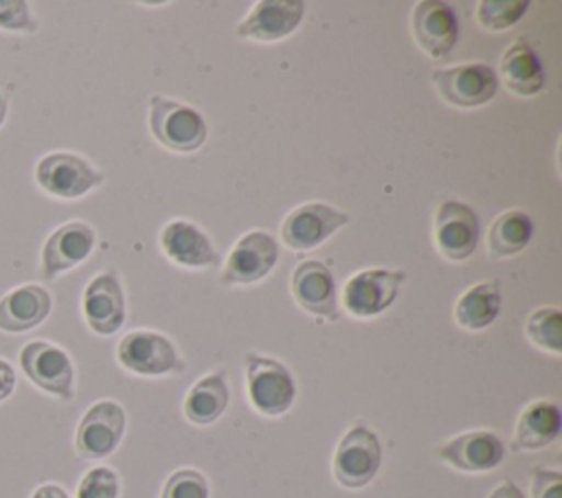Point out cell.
<instances>
[{"label": "cell", "mask_w": 562, "mask_h": 498, "mask_svg": "<svg viewBox=\"0 0 562 498\" xmlns=\"http://www.w3.org/2000/svg\"><path fill=\"white\" fill-rule=\"evenodd\" d=\"M244 369L248 401L259 415L281 417L292 408L296 399V382L283 362L248 351L244 355Z\"/></svg>", "instance_id": "1"}, {"label": "cell", "mask_w": 562, "mask_h": 498, "mask_svg": "<svg viewBox=\"0 0 562 498\" xmlns=\"http://www.w3.org/2000/svg\"><path fill=\"white\" fill-rule=\"evenodd\" d=\"M149 129L162 147L178 154L198 151L209 134L206 121L195 107L162 94L149 97Z\"/></svg>", "instance_id": "2"}, {"label": "cell", "mask_w": 562, "mask_h": 498, "mask_svg": "<svg viewBox=\"0 0 562 498\" xmlns=\"http://www.w3.org/2000/svg\"><path fill=\"white\" fill-rule=\"evenodd\" d=\"M37 186L59 200H77L101 186L105 176L90 160L72 151H50L35 165Z\"/></svg>", "instance_id": "3"}, {"label": "cell", "mask_w": 562, "mask_h": 498, "mask_svg": "<svg viewBox=\"0 0 562 498\" xmlns=\"http://www.w3.org/2000/svg\"><path fill=\"white\" fill-rule=\"evenodd\" d=\"M26 380L59 401L75 399V364L66 349L48 340H31L20 349Z\"/></svg>", "instance_id": "4"}, {"label": "cell", "mask_w": 562, "mask_h": 498, "mask_svg": "<svg viewBox=\"0 0 562 498\" xmlns=\"http://www.w3.org/2000/svg\"><path fill=\"white\" fill-rule=\"evenodd\" d=\"M382 465V445L378 434L364 426H351L338 441L331 472L340 487L362 489L367 487Z\"/></svg>", "instance_id": "5"}, {"label": "cell", "mask_w": 562, "mask_h": 498, "mask_svg": "<svg viewBox=\"0 0 562 498\" xmlns=\"http://www.w3.org/2000/svg\"><path fill=\"white\" fill-rule=\"evenodd\" d=\"M116 360L125 371L143 377H160L184 371V362L176 344L165 333L151 329L125 333L116 344Z\"/></svg>", "instance_id": "6"}, {"label": "cell", "mask_w": 562, "mask_h": 498, "mask_svg": "<svg viewBox=\"0 0 562 498\" xmlns=\"http://www.w3.org/2000/svg\"><path fill=\"white\" fill-rule=\"evenodd\" d=\"M439 97L454 107L472 110L490 103L498 90V75L483 61L437 68L430 75Z\"/></svg>", "instance_id": "7"}, {"label": "cell", "mask_w": 562, "mask_h": 498, "mask_svg": "<svg viewBox=\"0 0 562 498\" xmlns=\"http://www.w3.org/2000/svg\"><path fill=\"white\" fill-rule=\"evenodd\" d=\"M127 426L125 408L114 399L94 401L77 423L75 450L86 461L108 459L123 441Z\"/></svg>", "instance_id": "8"}, {"label": "cell", "mask_w": 562, "mask_h": 498, "mask_svg": "<svg viewBox=\"0 0 562 498\" xmlns=\"http://www.w3.org/2000/svg\"><path fill=\"white\" fill-rule=\"evenodd\" d=\"M349 222L351 215L331 204L305 202L285 215L281 224V241L296 252L314 250Z\"/></svg>", "instance_id": "9"}, {"label": "cell", "mask_w": 562, "mask_h": 498, "mask_svg": "<svg viewBox=\"0 0 562 498\" xmlns=\"http://www.w3.org/2000/svg\"><path fill=\"white\" fill-rule=\"evenodd\" d=\"M404 281V270H360L342 287V307L356 318H375L395 303Z\"/></svg>", "instance_id": "10"}, {"label": "cell", "mask_w": 562, "mask_h": 498, "mask_svg": "<svg viewBox=\"0 0 562 498\" xmlns=\"http://www.w3.org/2000/svg\"><path fill=\"white\" fill-rule=\"evenodd\" d=\"M279 261V241L266 230H248L231 248L220 274L222 285H252L263 281Z\"/></svg>", "instance_id": "11"}, {"label": "cell", "mask_w": 562, "mask_h": 498, "mask_svg": "<svg viewBox=\"0 0 562 498\" xmlns=\"http://www.w3.org/2000/svg\"><path fill=\"white\" fill-rule=\"evenodd\" d=\"M97 246V233L88 222L70 219L57 226L40 252L42 281H55L59 274L83 263Z\"/></svg>", "instance_id": "12"}, {"label": "cell", "mask_w": 562, "mask_h": 498, "mask_svg": "<svg viewBox=\"0 0 562 498\" xmlns=\"http://www.w3.org/2000/svg\"><path fill=\"white\" fill-rule=\"evenodd\" d=\"M481 237V222L472 206L461 200H446L435 211V246L448 261H465L474 254Z\"/></svg>", "instance_id": "13"}, {"label": "cell", "mask_w": 562, "mask_h": 498, "mask_svg": "<svg viewBox=\"0 0 562 498\" xmlns=\"http://www.w3.org/2000/svg\"><path fill=\"white\" fill-rule=\"evenodd\" d=\"M290 290L296 305L310 316L323 322H336L340 318L336 279L327 263L318 259L301 261L292 272Z\"/></svg>", "instance_id": "14"}, {"label": "cell", "mask_w": 562, "mask_h": 498, "mask_svg": "<svg viewBox=\"0 0 562 498\" xmlns=\"http://www.w3.org/2000/svg\"><path fill=\"white\" fill-rule=\"evenodd\" d=\"M81 314L90 331L99 336L116 333L127 316L121 279L114 270L92 276L81 296Z\"/></svg>", "instance_id": "15"}, {"label": "cell", "mask_w": 562, "mask_h": 498, "mask_svg": "<svg viewBox=\"0 0 562 498\" xmlns=\"http://www.w3.org/2000/svg\"><path fill=\"white\" fill-rule=\"evenodd\" d=\"M411 31L426 55L441 59L450 55L459 42L457 11L443 0H419L411 13Z\"/></svg>", "instance_id": "16"}, {"label": "cell", "mask_w": 562, "mask_h": 498, "mask_svg": "<svg viewBox=\"0 0 562 498\" xmlns=\"http://www.w3.org/2000/svg\"><path fill=\"white\" fill-rule=\"evenodd\" d=\"M305 18L303 0H259L237 24L235 35L255 42H277L292 35Z\"/></svg>", "instance_id": "17"}, {"label": "cell", "mask_w": 562, "mask_h": 498, "mask_svg": "<svg viewBox=\"0 0 562 498\" xmlns=\"http://www.w3.org/2000/svg\"><path fill=\"white\" fill-rule=\"evenodd\" d=\"M437 456L459 472L481 474L503 463L505 443L492 430H470L439 445Z\"/></svg>", "instance_id": "18"}, {"label": "cell", "mask_w": 562, "mask_h": 498, "mask_svg": "<svg viewBox=\"0 0 562 498\" xmlns=\"http://www.w3.org/2000/svg\"><path fill=\"white\" fill-rule=\"evenodd\" d=\"M53 312V296L40 283H22L0 296V331L24 333L40 327Z\"/></svg>", "instance_id": "19"}, {"label": "cell", "mask_w": 562, "mask_h": 498, "mask_svg": "<svg viewBox=\"0 0 562 498\" xmlns=\"http://www.w3.org/2000/svg\"><path fill=\"white\" fill-rule=\"evenodd\" d=\"M160 250L182 268H211L217 261V250L211 237L189 219H171L160 230Z\"/></svg>", "instance_id": "20"}, {"label": "cell", "mask_w": 562, "mask_h": 498, "mask_svg": "<svg viewBox=\"0 0 562 498\" xmlns=\"http://www.w3.org/2000/svg\"><path fill=\"white\" fill-rule=\"evenodd\" d=\"M496 75L501 77L498 81H503L505 88L516 97H536L547 83V72L538 53L522 35L505 48Z\"/></svg>", "instance_id": "21"}, {"label": "cell", "mask_w": 562, "mask_h": 498, "mask_svg": "<svg viewBox=\"0 0 562 498\" xmlns=\"http://www.w3.org/2000/svg\"><path fill=\"white\" fill-rule=\"evenodd\" d=\"M562 430L560 406L551 399H536L522 408L509 443L512 452H533L551 445Z\"/></svg>", "instance_id": "22"}, {"label": "cell", "mask_w": 562, "mask_h": 498, "mask_svg": "<svg viewBox=\"0 0 562 498\" xmlns=\"http://www.w3.org/2000/svg\"><path fill=\"white\" fill-rule=\"evenodd\" d=\"M231 391L226 382V371H213L200 377L187 393L182 401V412L193 426L215 423L228 408Z\"/></svg>", "instance_id": "23"}, {"label": "cell", "mask_w": 562, "mask_h": 498, "mask_svg": "<svg viewBox=\"0 0 562 498\" xmlns=\"http://www.w3.org/2000/svg\"><path fill=\"white\" fill-rule=\"evenodd\" d=\"M501 314V283L496 279L470 285L454 303V320L468 331L487 329Z\"/></svg>", "instance_id": "24"}, {"label": "cell", "mask_w": 562, "mask_h": 498, "mask_svg": "<svg viewBox=\"0 0 562 498\" xmlns=\"http://www.w3.org/2000/svg\"><path fill=\"white\" fill-rule=\"evenodd\" d=\"M533 237V219L520 208L503 211L487 230V252L494 259H507L522 252Z\"/></svg>", "instance_id": "25"}, {"label": "cell", "mask_w": 562, "mask_h": 498, "mask_svg": "<svg viewBox=\"0 0 562 498\" xmlns=\"http://www.w3.org/2000/svg\"><path fill=\"white\" fill-rule=\"evenodd\" d=\"M525 333L529 342L547 353H562V312L555 305L538 307L529 314Z\"/></svg>", "instance_id": "26"}, {"label": "cell", "mask_w": 562, "mask_h": 498, "mask_svg": "<svg viewBox=\"0 0 562 498\" xmlns=\"http://www.w3.org/2000/svg\"><path fill=\"white\" fill-rule=\"evenodd\" d=\"M529 9L527 0H479L476 22L487 31H505L514 26Z\"/></svg>", "instance_id": "27"}, {"label": "cell", "mask_w": 562, "mask_h": 498, "mask_svg": "<svg viewBox=\"0 0 562 498\" xmlns=\"http://www.w3.org/2000/svg\"><path fill=\"white\" fill-rule=\"evenodd\" d=\"M209 480L200 469L180 467L171 472L162 485L160 498H209Z\"/></svg>", "instance_id": "28"}, {"label": "cell", "mask_w": 562, "mask_h": 498, "mask_svg": "<svg viewBox=\"0 0 562 498\" xmlns=\"http://www.w3.org/2000/svg\"><path fill=\"white\" fill-rule=\"evenodd\" d=\"M119 494H121L119 474L108 465H97L81 476L75 498H119Z\"/></svg>", "instance_id": "29"}, {"label": "cell", "mask_w": 562, "mask_h": 498, "mask_svg": "<svg viewBox=\"0 0 562 498\" xmlns=\"http://www.w3.org/2000/svg\"><path fill=\"white\" fill-rule=\"evenodd\" d=\"M0 31L35 33L37 20L31 11V4L24 0H0Z\"/></svg>", "instance_id": "30"}, {"label": "cell", "mask_w": 562, "mask_h": 498, "mask_svg": "<svg viewBox=\"0 0 562 498\" xmlns=\"http://www.w3.org/2000/svg\"><path fill=\"white\" fill-rule=\"evenodd\" d=\"M531 498H562V474L549 467L531 472Z\"/></svg>", "instance_id": "31"}, {"label": "cell", "mask_w": 562, "mask_h": 498, "mask_svg": "<svg viewBox=\"0 0 562 498\" xmlns=\"http://www.w3.org/2000/svg\"><path fill=\"white\" fill-rule=\"evenodd\" d=\"M15 384H18L15 369L11 366V362L0 358V404L13 395Z\"/></svg>", "instance_id": "32"}, {"label": "cell", "mask_w": 562, "mask_h": 498, "mask_svg": "<svg viewBox=\"0 0 562 498\" xmlns=\"http://www.w3.org/2000/svg\"><path fill=\"white\" fill-rule=\"evenodd\" d=\"M487 498H525V494L520 491V487L514 480H501Z\"/></svg>", "instance_id": "33"}, {"label": "cell", "mask_w": 562, "mask_h": 498, "mask_svg": "<svg viewBox=\"0 0 562 498\" xmlns=\"http://www.w3.org/2000/svg\"><path fill=\"white\" fill-rule=\"evenodd\" d=\"M31 498H70L68 491L57 485V483H44L40 487H35V491L31 494Z\"/></svg>", "instance_id": "34"}, {"label": "cell", "mask_w": 562, "mask_h": 498, "mask_svg": "<svg viewBox=\"0 0 562 498\" xmlns=\"http://www.w3.org/2000/svg\"><path fill=\"white\" fill-rule=\"evenodd\" d=\"M7 114H9V97L4 90H0V127L4 125Z\"/></svg>", "instance_id": "35"}]
</instances>
